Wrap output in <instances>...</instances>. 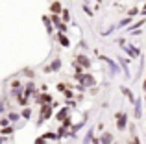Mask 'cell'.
Segmentation results:
<instances>
[{
    "label": "cell",
    "mask_w": 146,
    "mask_h": 144,
    "mask_svg": "<svg viewBox=\"0 0 146 144\" xmlns=\"http://www.w3.org/2000/svg\"><path fill=\"white\" fill-rule=\"evenodd\" d=\"M33 90H35V87H33V85H28V89H26V94L30 96V94H33Z\"/></svg>",
    "instance_id": "e0dca14e"
},
{
    "label": "cell",
    "mask_w": 146,
    "mask_h": 144,
    "mask_svg": "<svg viewBox=\"0 0 146 144\" xmlns=\"http://www.w3.org/2000/svg\"><path fill=\"white\" fill-rule=\"evenodd\" d=\"M43 137L46 139V141H56V139H59V137H57V135H54V133H44Z\"/></svg>",
    "instance_id": "9c48e42d"
},
{
    "label": "cell",
    "mask_w": 146,
    "mask_h": 144,
    "mask_svg": "<svg viewBox=\"0 0 146 144\" xmlns=\"http://www.w3.org/2000/svg\"><path fill=\"white\" fill-rule=\"evenodd\" d=\"M63 20H65V22H68V20H70V13H68L67 9L63 11Z\"/></svg>",
    "instance_id": "4fadbf2b"
},
{
    "label": "cell",
    "mask_w": 146,
    "mask_h": 144,
    "mask_svg": "<svg viewBox=\"0 0 146 144\" xmlns=\"http://www.w3.org/2000/svg\"><path fill=\"white\" fill-rule=\"evenodd\" d=\"M131 144H141V142H139V137H137V135H133V142H131Z\"/></svg>",
    "instance_id": "cb8c5ba5"
},
{
    "label": "cell",
    "mask_w": 146,
    "mask_h": 144,
    "mask_svg": "<svg viewBox=\"0 0 146 144\" xmlns=\"http://www.w3.org/2000/svg\"><path fill=\"white\" fill-rule=\"evenodd\" d=\"M100 142H102V144H111V142H113V135H111V133H104L102 139H100Z\"/></svg>",
    "instance_id": "277c9868"
},
{
    "label": "cell",
    "mask_w": 146,
    "mask_h": 144,
    "mask_svg": "<svg viewBox=\"0 0 146 144\" xmlns=\"http://www.w3.org/2000/svg\"><path fill=\"white\" fill-rule=\"evenodd\" d=\"M65 96H67V98H72V90L67 89V90H65Z\"/></svg>",
    "instance_id": "603a6c76"
},
{
    "label": "cell",
    "mask_w": 146,
    "mask_h": 144,
    "mask_svg": "<svg viewBox=\"0 0 146 144\" xmlns=\"http://www.w3.org/2000/svg\"><path fill=\"white\" fill-rule=\"evenodd\" d=\"M35 144H46V139H44V137H39V139H35Z\"/></svg>",
    "instance_id": "d6986e66"
},
{
    "label": "cell",
    "mask_w": 146,
    "mask_h": 144,
    "mask_svg": "<svg viewBox=\"0 0 146 144\" xmlns=\"http://www.w3.org/2000/svg\"><path fill=\"white\" fill-rule=\"evenodd\" d=\"M11 131H13L11 127H4V129H2V133H4V135H7V133H11Z\"/></svg>",
    "instance_id": "44dd1931"
},
{
    "label": "cell",
    "mask_w": 146,
    "mask_h": 144,
    "mask_svg": "<svg viewBox=\"0 0 146 144\" xmlns=\"http://www.w3.org/2000/svg\"><path fill=\"white\" fill-rule=\"evenodd\" d=\"M57 41H59V43L63 44V46H68V44H70V43H68V39L63 35V33H59V35H57Z\"/></svg>",
    "instance_id": "8992f818"
},
{
    "label": "cell",
    "mask_w": 146,
    "mask_h": 144,
    "mask_svg": "<svg viewBox=\"0 0 146 144\" xmlns=\"http://www.w3.org/2000/svg\"><path fill=\"white\" fill-rule=\"evenodd\" d=\"M117 120H118V122H117V127H118V129H126V115H124V113H120V115H117Z\"/></svg>",
    "instance_id": "7a4b0ae2"
},
{
    "label": "cell",
    "mask_w": 146,
    "mask_h": 144,
    "mask_svg": "<svg viewBox=\"0 0 146 144\" xmlns=\"http://www.w3.org/2000/svg\"><path fill=\"white\" fill-rule=\"evenodd\" d=\"M50 18H52V22H54V24H57V28H59V17H57V15H52Z\"/></svg>",
    "instance_id": "5bb4252c"
},
{
    "label": "cell",
    "mask_w": 146,
    "mask_h": 144,
    "mask_svg": "<svg viewBox=\"0 0 146 144\" xmlns=\"http://www.w3.org/2000/svg\"><path fill=\"white\" fill-rule=\"evenodd\" d=\"M144 11H146V6H144Z\"/></svg>",
    "instance_id": "d4e9b609"
},
{
    "label": "cell",
    "mask_w": 146,
    "mask_h": 144,
    "mask_svg": "<svg viewBox=\"0 0 146 144\" xmlns=\"http://www.w3.org/2000/svg\"><path fill=\"white\" fill-rule=\"evenodd\" d=\"M57 69H61V59H56V61L50 65V70H57Z\"/></svg>",
    "instance_id": "ba28073f"
},
{
    "label": "cell",
    "mask_w": 146,
    "mask_h": 144,
    "mask_svg": "<svg viewBox=\"0 0 146 144\" xmlns=\"http://www.w3.org/2000/svg\"><path fill=\"white\" fill-rule=\"evenodd\" d=\"M19 118H21V116H19L17 113H9V120H15V122H17Z\"/></svg>",
    "instance_id": "2e32d148"
},
{
    "label": "cell",
    "mask_w": 146,
    "mask_h": 144,
    "mask_svg": "<svg viewBox=\"0 0 146 144\" xmlns=\"http://www.w3.org/2000/svg\"><path fill=\"white\" fill-rule=\"evenodd\" d=\"M50 115H52V107H50V105H43V109H41V118H39V124L43 122V120H46Z\"/></svg>",
    "instance_id": "6da1fadb"
},
{
    "label": "cell",
    "mask_w": 146,
    "mask_h": 144,
    "mask_svg": "<svg viewBox=\"0 0 146 144\" xmlns=\"http://www.w3.org/2000/svg\"><path fill=\"white\" fill-rule=\"evenodd\" d=\"M122 92H124V94H126V96H128V98H129V100H131V102H133V100H135V98H133V94H131V92H129V90H128V89H126V87H122Z\"/></svg>",
    "instance_id": "8fae6325"
},
{
    "label": "cell",
    "mask_w": 146,
    "mask_h": 144,
    "mask_svg": "<svg viewBox=\"0 0 146 144\" xmlns=\"http://www.w3.org/2000/svg\"><path fill=\"white\" fill-rule=\"evenodd\" d=\"M76 61H78L82 67H85V69H89V67H91L89 57H85V55H78V57H76Z\"/></svg>",
    "instance_id": "3957f363"
},
{
    "label": "cell",
    "mask_w": 146,
    "mask_h": 144,
    "mask_svg": "<svg viewBox=\"0 0 146 144\" xmlns=\"http://www.w3.org/2000/svg\"><path fill=\"white\" fill-rule=\"evenodd\" d=\"M131 20H133V18H124V20L120 22V26H126V24H129V22H131Z\"/></svg>",
    "instance_id": "ffe728a7"
},
{
    "label": "cell",
    "mask_w": 146,
    "mask_h": 144,
    "mask_svg": "<svg viewBox=\"0 0 146 144\" xmlns=\"http://www.w3.org/2000/svg\"><path fill=\"white\" fill-rule=\"evenodd\" d=\"M0 124H2V126H4V127H6V126H7V124H9V118H2V122H0Z\"/></svg>",
    "instance_id": "7402d4cb"
},
{
    "label": "cell",
    "mask_w": 146,
    "mask_h": 144,
    "mask_svg": "<svg viewBox=\"0 0 146 144\" xmlns=\"http://www.w3.org/2000/svg\"><path fill=\"white\" fill-rule=\"evenodd\" d=\"M41 100H43V104H44V102L48 104V102H52V98H50L48 94H43V96H41Z\"/></svg>",
    "instance_id": "ac0fdd59"
},
{
    "label": "cell",
    "mask_w": 146,
    "mask_h": 144,
    "mask_svg": "<svg viewBox=\"0 0 146 144\" xmlns=\"http://www.w3.org/2000/svg\"><path fill=\"white\" fill-rule=\"evenodd\" d=\"M126 50H128V54L133 55V57H137V55H139V50H137V48H133V46H126Z\"/></svg>",
    "instance_id": "52a82bcc"
},
{
    "label": "cell",
    "mask_w": 146,
    "mask_h": 144,
    "mask_svg": "<svg viewBox=\"0 0 146 144\" xmlns=\"http://www.w3.org/2000/svg\"><path fill=\"white\" fill-rule=\"evenodd\" d=\"M135 116H137V118L141 116V102L139 100H137V105H135Z\"/></svg>",
    "instance_id": "7c38bea8"
},
{
    "label": "cell",
    "mask_w": 146,
    "mask_h": 144,
    "mask_svg": "<svg viewBox=\"0 0 146 144\" xmlns=\"http://www.w3.org/2000/svg\"><path fill=\"white\" fill-rule=\"evenodd\" d=\"M43 22H44V26L48 28V32H52V24H50V18H48V17H43Z\"/></svg>",
    "instance_id": "30bf717a"
},
{
    "label": "cell",
    "mask_w": 146,
    "mask_h": 144,
    "mask_svg": "<svg viewBox=\"0 0 146 144\" xmlns=\"http://www.w3.org/2000/svg\"><path fill=\"white\" fill-rule=\"evenodd\" d=\"M22 116H24V118H30V116H32V111H30V109H24V111H22Z\"/></svg>",
    "instance_id": "9a60e30c"
},
{
    "label": "cell",
    "mask_w": 146,
    "mask_h": 144,
    "mask_svg": "<svg viewBox=\"0 0 146 144\" xmlns=\"http://www.w3.org/2000/svg\"><path fill=\"white\" fill-rule=\"evenodd\" d=\"M50 9H52V13H54V15H57V13L61 11V4H59V2H52Z\"/></svg>",
    "instance_id": "5b68a950"
}]
</instances>
